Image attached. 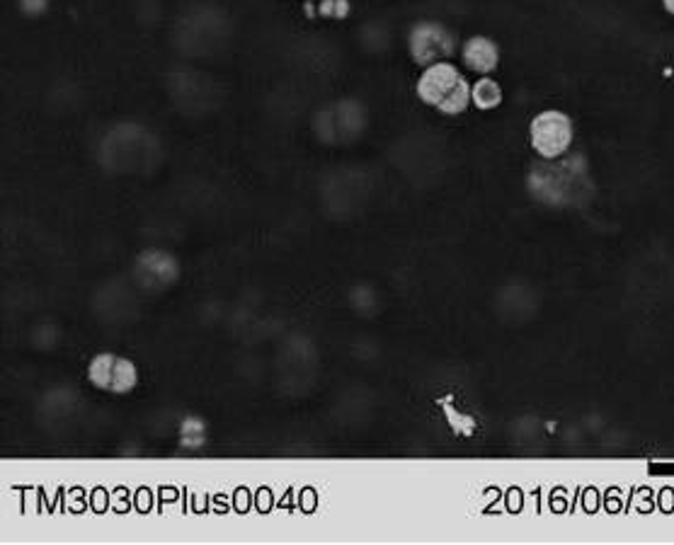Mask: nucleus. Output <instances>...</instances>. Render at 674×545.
Wrapping results in <instances>:
<instances>
[{
  "mask_svg": "<svg viewBox=\"0 0 674 545\" xmlns=\"http://www.w3.org/2000/svg\"><path fill=\"white\" fill-rule=\"evenodd\" d=\"M415 95L422 105L437 109L444 117H461L471 107V83L454 61H439L422 68Z\"/></svg>",
  "mask_w": 674,
  "mask_h": 545,
  "instance_id": "obj_1",
  "label": "nucleus"
},
{
  "mask_svg": "<svg viewBox=\"0 0 674 545\" xmlns=\"http://www.w3.org/2000/svg\"><path fill=\"white\" fill-rule=\"evenodd\" d=\"M575 141V124L561 109H544L529 122V146L546 163L561 160Z\"/></svg>",
  "mask_w": 674,
  "mask_h": 545,
  "instance_id": "obj_2",
  "label": "nucleus"
},
{
  "mask_svg": "<svg viewBox=\"0 0 674 545\" xmlns=\"http://www.w3.org/2000/svg\"><path fill=\"white\" fill-rule=\"evenodd\" d=\"M459 39L447 25L437 20H420L408 32V54L415 66L427 68L432 63L451 61L459 54Z\"/></svg>",
  "mask_w": 674,
  "mask_h": 545,
  "instance_id": "obj_3",
  "label": "nucleus"
},
{
  "mask_svg": "<svg viewBox=\"0 0 674 545\" xmlns=\"http://www.w3.org/2000/svg\"><path fill=\"white\" fill-rule=\"evenodd\" d=\"M88 381L97 390L110 395H129L139 386V369L127 357L112 352H100L90 359Z\"/></svg>",
  "mask_w": 674,
  "mask_h": 545,
  "instance_id": "obj_4",
  "label": "nucleus"
},
{
  "mask_svg": "<svg viewBox=\"0 0 674 545\" xmlns=\"http://www.w3.org/2000/svg\"><path fill=\"white\" fill-rule=\"evenodd\" d=\"M461 63H464L468 71L476 73V76H493L500 68L498 42L490 37H483V34L468 37L461 44Z\"/></svg>",
  "mask_w": 674,
  "mask_h": 545,
  "instance_id": "obj_5",
  "label": "nucleus"
},
{
  "mask_svg": "<svg viewBox=\"0 0 674 545\" xmlns=\"http://www.w3.org/2000/svg\"><path fill=\"white\" fill-rule=\"evenodd\" d=\"M502 85L495 78L481 76L476 83H471V105L478 112H493L502 105Z\"/></svg>",
  "mask_w": 674,
  "mask_h": 545,
  "instance_id": "obj_6",
  "label": "nucleus"
},
{
  "mask_svg": "<svg viewBox=\"0 0 674 545\" xmlns=\"http://www.w3.org/2000/svg\"><path fill=\"white\" fill-rule=\"evenodd\" d=\"M662 8H665L667 15L674 17V0H662Z\"/></svg>",
  "mask_w": 674,
  "mask_h": 545,
  "instance_id": "obj_7",
  "label": "nucleus"
}]
</instances>
